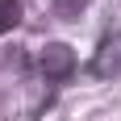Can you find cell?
Returning <instances> with one entry per match:
<instances>
[{
    "label": "cell",
    "mask_w": 121,
    "mask_h": 121,
    "mask_svg": "<svg viewBox=\"0 0 121 121\" xmlns=\"http://www.w3.org/2000/svg\"><path fill=\"white\" fill-rule=\"evenodd\" d=\"M84 4H88V0H54V13H59L63 21H71V17L84 9Z\"/></svg>",
    "instance_id": "4"
},
{
    "label": "cell",
    "mask_w": 121,
    "mask_h": 121,
    "mask_svg": "<svg viewBox=\"0 0 121 121\" xmlns=\"http://www.w3.org/2000/svg\"><path fill=\"white\" fill-rule=\"evenodd\" d=\"M17 21H21V0H0V38L17 29Z\"/></svg>",
    "instance_id": "3"
},
{
    "label": "cell",
    "mask_w": 121,
    "mask_h": 121,
    "mask_svg": "<svg viewBox=\"0 0 121 121\" xmlns=\"http://www.w3.org/2000/svg\"><path fill=\"white\" fill-rule=\"evenodd\" d=\"M71 71H75V50L63 42H50L42 50V75L50 84H63V79H71Z\"/></svg>",
    "instance_id": "1"
},
{
    "label": "cell",
    "mask_w": 121,
    "mask_h": 121,
    "mask_svg": "<svg viewBox=\"0 0 121 121\" xmlns=\"http://www.w3.org/2000/svg\"><path fill=\"white\" fill-rule=\"evenodd\" d=\"M117 71H121V34H109L100 42V50L92 54V63H88V75L109 79V75H117Z\"/></svg>",
    "instance_id": "2"
}]
</instances>
